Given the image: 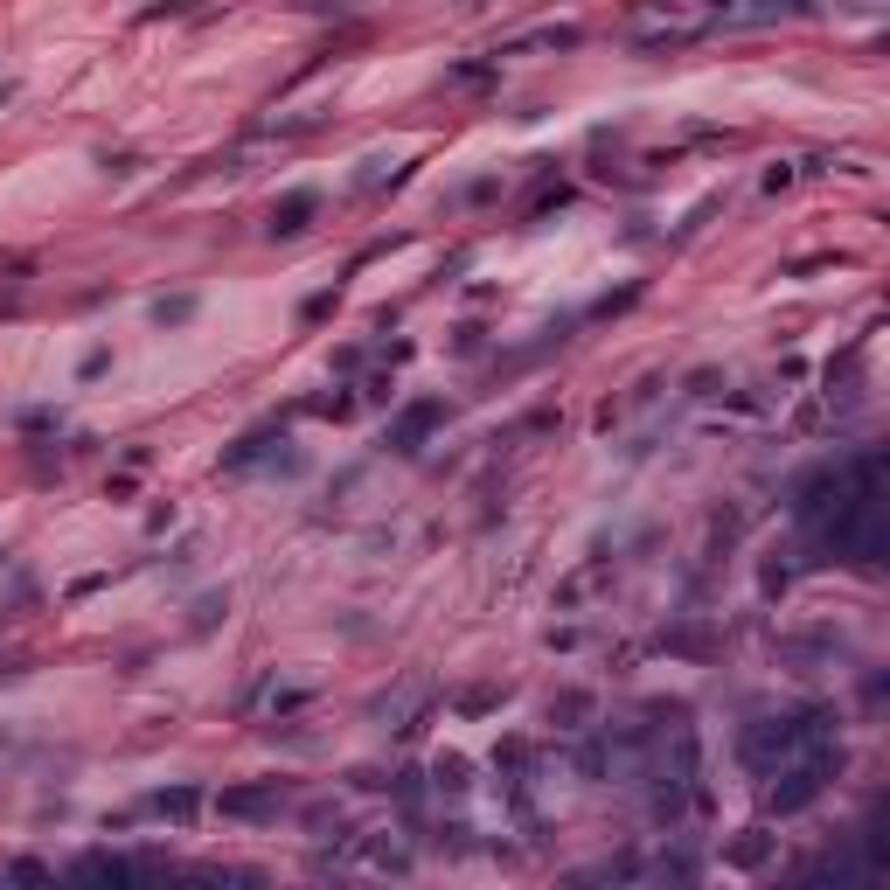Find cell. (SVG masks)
<instances>
[{
    "label": "cell",
    "instance_id": "obj_1",
    "mask_svg": "<svg viewBox=\"0 0 890 890\" xmlns=\"http://www.w3.org/2000/svg\"><path fill=\"white\" fill-rule=\"evenodd\" d=\"M807 744H828V710H800V717H772V724H751L738 738V758L758 772V779H772L786 758H800Z\"/></svg>",
    "mask_w": 890,
    "mask_h": 890
},
{
    "label": "cell",
    "instance_id": "obj_2",
    "mask_svg": "<svg viewBox=\"0 0 890 890\" xmlns=\"http://www.w3.org/2000/svg\"><path fill=\"white\" fill-rule=\"evenodd\" d=\"M279 807H286V786H279V779L230 786V793L216 800V814H230V821H279Z\"/></svg>",
    "mask_w": 890,
    "mask_h": 890
},
{
    "label": "cell",
    "instance_id": "obj_3",
    "mask_svg": "<svg viewBox=\"0 0 890 890\" xmlns=\"http://www.w3.org/2000/svg\"><path fill=\"white\" fill-rule=\"evenodd\" d=\"M432 425H445V404H439V397H418V404H411V411L390 425V439H383V445H390L397 459H418V445H425V432H432Z\"/></svg>",
    "mask_w": 890,
    "mask_h": 890
},
{
    "label": "cell",
    "instance_id": "obj_4",
    "mask_svg": "<svg viewBox=\"0 0 890 890\" xmlns=\"http://www.w3.org/2000/svg\"><path fill=\"white\" fill-rule=\"evenodd\" d=\"M313 209H320V195H313V188H293L286 202H272V237H299V230L313 223Z\"/></svg>",
    "mask_w": 890,
    "mask_h": 890
},
{
    "label": "cell",
    "instance_id": "obj_5",
    "mask_svg": "<svg viewBox=\"0 0 890 890\" xmlns=\"http://www.w3.org/2000/svg\"><path fill=\"white\" fill-rule=\"evenodd\" d=\"M195 807H202V793H195V786H160V793L147 800V814H160V821H188Z\"/></svg>",
    "mask_w": 890,
    "mask_h": 890
},
{
    "label": "cell",
    "instance_id": "obj_6",
    "mask_svg": "<svg viewBox=\"0 0 890 890\" xmlns=\"http://www.w3.org/2000/svg\"><path fill=\"white\" fill-rule=\"evenodd\" d=\"M585 717H592V696H585V689H564V696L550 703V724H557V731H585Z\"/></svg>",
    "mask_w": 890,
    "mask_h": 890
},
{
    "label": "cell",
    "instance_id": "obj_7",
    "mask_svg": "<svg viewBox=\"0 0 890 890\" xmlns=\"http://www.w3.org/2000/svg\"><path fill=\"white\" fill-rule=\"evenodd\" d=\"M432 786H439V793H466V786H473V779H466V758H459V751H445L439 765H432Z\"/></svg>",
    "mask_w": 890,
    "mask_h": 890
},
{
    "label": "cell",
    "instance_id": "obj_8",
    "mask_svg": "<svg viewBox=\"0 0 890 890\" xmlns=\"http://www.w3.org/2000/svg\"><path fill=\"white\" fill-rule=\"evenodd\" d=\"M188 313H195V299H188V293H174V299H153V320H160V327H181Z\"/></svg>",
    "mask_w": 890,
    "mask_h": 890
},
{
    "label": "cell",
    "instance_id": "obj_9",
    "mask_svg": "<svg viewBox=\"0 0 890 890\" xmlns=\"http://www.w3.org/2000/svg\"><path fill=\"white\" fill-rule=\"evenodd\" d=\"M313 411H320V418H355V397L334 390V397H313Z\"/></svg>",
    "mask_w": 890,
    "mask_h": 890
},
{
    "label": "cell",
    "instance_id": "obj_10",
    "mask_svg": "<svg viewBox=\"0 0 890 890\" xmlns=\"http://www.w3.org/2000/svg\"><path fill=\"white\" fill-rule=\"evenodd\" d=\"M216 612H230V598H202V605H195V633H209Z\"/></svg>",
    "mask_w": 890,
    "mask_h": 890
}]
</instances>
